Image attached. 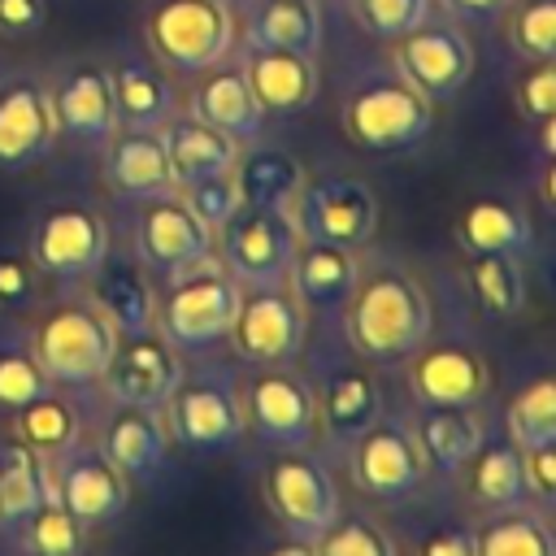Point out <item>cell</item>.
Returning <instances> with one entry per match:
<instances>
[{
	"mask_svg": "<svg viewBox=\"0 0 556 556\" xmlns=\"http://www.w3.org/2000/svg\"><path fill=\"white\" fill-rule=\"evenodd\" d=\"M104 182L122 195V200H156L174 191V174H169V156L161 143V130H113V139L104 143Z\"/></svg>",
	"mask_w": 556,
	"mask_h": 556,
	"instance_id": "obj_26",
	"label": "cell"
},
{
	"mask_svg": "<svg viewBox=\"0 0 556 556\" xmlns=\"http://www.w3.org/2000/svg\"><path fill=\"white\" fill-rule=\"evenodd\" d=\"M96 447L130 478V482H148L165 469L169 460V434H165V417L161 408H139V404H109L104 421H100V439Z\"/></svg>",
	"mask_w": 556,
	"mask_h": 556,
	"instance_id": "obj_24",
	"label": "cell"
},
{
	"mask_svg": "<svg viewBox=\"0 0 556 556\" xmlns=\"http://www.w3.org/2000/svg\"><path fill=\"white\" fill-rule=\"evenodd\" d=\"M43 17V0H0V35H35Z\"/></svg>",
	"mask_w": 556,
	"mask_h": 556,
	"instance_id": "obj_50",
	"label": "cell"
},
{
	"mask_svg": "<svg viewBox=\"0 0 556 556\" xmlns=\"http://www.w3.org/2000/svg\"><path fill=\"white\" fill-rule=\"evenodd\" d=\"M521 469H526L530 504L543 508V513H552V491H556V443L526 447V452H521Z\"/></svg>",
	"mask_w": 556,
	"mask_h": 556,
	"instance_id": "obj_48",
	"label": "cell"
},
{
	"mask_svg": "<svg viewBox=\"0 0 556 556\" xmlns=\"http://www.w3.org/2000/svg\"><path fill=\"white\" fill-rule=\"evenodd\" d=\"M517 109H521V117H530V122H547V117L556 113V65H552V56L534 61V65L517 78Z\"/></svg>",
	"mask_w": 556,
	"mask_h": 556,
	"instance_id": "obj_47",
	"label": "cell"
},
{
	"mask_svg": "<svg viewBox=\"0 0 556 556\" xmlns=\"http://www.w3.org/2000/svg\"><path fill=\"white\" fill-rule=\"evenodd\" d=\"M456 243L465 256H513L526 261L534 252L530 213L504 195H478L456 217Z\"/></svg>",
	"mask_w": 556,
	"mask_h": 556,
	"instance_id": "obj_27",
	"label": "cell"
},
{
	"mask_svg": "<svg viewBox=\"0 0 556 556\" xmlns=\"http://www.w3.org/2000/svg\"><path fill=\"white\" fill-rule=\"evenodd\" d=\"M408 426L426 456L430 478H443V482H452L460 473V465L491 439V421L482 417V404H460V408L413 404Z\"/></svg>",
	"mask_w": 556,
	"mask_h": 556,
	"instance_id": "obj_22",
	"label": "cell"
},
{
	"mask_svg": "<svg viewBox=\"0 0 556 556\" xmlns=\"http://www.w3.org/2000/svg\"><path fill=\"white\" fill-rule=\"evenodd\" d=\"M35 313L39 317L26 326V339H30V352L39 356L48 382L61 391L100 387V374H104L109 356L117 352L122 334L96 308V300L78 287V291H65V295L39 304Z\"/></svg>",
	"mask_w": 556,
	"mask_h": 556,
	"instance_id": "obj_3",
	"label": "cell"
},
{
	"mask_svg": "<svg viewBox=\"0 0 556 556\" xmlns=\"http://www.w3.org/2000/svg\"><path fill=\"white\" fill-rule=\"evenodd\" d=\"M313 552L317 556H400L391 530L378 517L356 508H339V517L313 539Z\"/></svg>",
	"mask_w": 556,
	"mask_h": 556,
	"instance_id": "obj_42",
	"label": "cell"
},
{
	"mask_svg": "<svg viewBox=\"0 0 556 556\" xmlns=\"http://www.w3.org/2000/svg\"><path fill=\"white\" fill-rule=\"evenodd\" d=\"M552 513L534 504L482 513V526H473V556H552Z\"/></svg>",
	"mask_w": 556,
	"mask_h": 556,
	"instance_id": "obj_37",
	"label": "cell"
},
{
	"mask_svg": "<svg viewBox=\"0 0 556 556\" xmlns=\"http://www.w3.org/2000/svg\"><path fill=\"white\" fill-rule=\"evenodd\" d=\"M308 339V313L287 282L243 287L239 308L226 334V348L239 365H295Z\"/></svg>",
	"mask_w": 556,
	"mask_h": 556,
	"instance_id": "obj_14",
	"label": "cell"
},
{
	"mask_svg": "<svg viewBox=\"0 0 556 556\" xmlns=\"http://www.w3.org/2000/svg\"><path fill=\"white\" fill-rule=\"evenodd\" d=\"M343 343L374 369H400L434 330V300L400 256H361L352 295L334 317Z\"/></svg>",
	"mask_w": 556,
	"mask_h": 556,
	"instance_id": "obj_1",
	"label": "cell"
},
{
	"mask_svg": "<svg viewBox=\"0 0 556 556\" xmlns=\"http://www.w3.org/2000/svg\"><path fill=\"white\" fill-rule=\"evenodd\" d=\"M248 48H282V52H308L321 48V9L317 0H261L248 13L243 30Z\"/></svg>",
	"mask_w": 556,
	"mask_h": 556,
	"instance_id": "obj_35",
	"label": "cell"
},
{
	"mask_svg": "<svg viewBox=\"0 0 556 556\" xmlns=\"http://www.w3.org/2000/svg\"><path fill=\"white\" fill-rule=\"evenodd\" d=\"M222 4H230V0H222Z\"/></svg>",
	"mask_w": 556,
	"mask_h": 556,
	"instance_id": "obj_53",
	"label": "cell"
},
{
	"mask_svg": "<svg viewBox=\"0 0 556 556\" xmlns=\"http://www.w3.org/2000/svg\"><path fill=\"white\" fill-rule=\"evenodd\" d=\"M13 543L26 552V556H83V543H87V530L74 521V513L52 495H43V504L22 521V530L13 534Z\"/></svg>",
	"mask_w": 556,
	"mask_h": 556,
	"instance_id": "obj_41",
	"label": "cell"
},
{
	"mask_svg": "<svg viewBox=\"0 0 556 556\" xmlns=\"http://www.w3.org/2000/svg\"><path fill=\"white\" fill-rule=\"evenodd\" d=\"M413 404H486L495 395V365L469 334H434L400 365Z\"/></svg>",
	"mask_w": 556,
	"mask_h": 556,
	"instance_id": "obj_12",
	"label": "cell"
},
{
	"mask_svg": "<svg viewBox=\"0 0 556 556\" xmlns=\"http://www.w3.org/2000/svg\"><path fill=\"white\" fill-rule=\"evenodd\" d=\"M213 248H217V265L239 287H265V282H287L291 256L300 248V230L282 208L239 204L213 230Z\"/></svg>",
	"mask_w": 556,
	"mask_h": 556,
	"instance_id": "obj_13",
	"label": "cell"
},
{
	"mask_svg": "<svg viewBox=\"0 0 556 556\" xmlns=\"http://www.w3.org/2000/svg\"><path fill=\"white\" fill-rule=\"evenodd\" d=\"M339 460L348 465L352 486L365 500L387 504V508H404L430 486V469H426V456L413 439L408 417L387 413V408L374 426H365L352 439V447Z\"/></svg>",
	"mask_w": 556,
	"mask_h": 556,
	"instance_id": "obj_6",
	"label": "cell"
},
{
	"mask_svg": "<svg viewBox=\"0 0 556 556\" xmlns=\"http://www.w3.org/2000/svg\"><path fill=\"white\" fill-rule=\"evenodd\" d=\"M83 291L96 300V308L113 321V330L122 339L156 330V282L148 278V269L135 256H117L109 248V256L96 265V274L83 282Z\"/></svg>",
	"mask_w": 556,
	"mask_h": 556,
	"instance_id": "obj_25",
	"label": "cell"
},
{
	"mask_svg": "<svg viewBox=\"0 0 556 556\" xmlns=\"http://www.w3.org/2000/svg\"><path fill=\"white\" fill-rule=\"evenodd\" d=\"M56 143L52 96L35 78H9L0 87V169H26Z\"/></svg>",
	"mask_w": 556,
	"mask_h": 556,
	"instance_id": "obj_21",
	"label": "cell"
},
{
	"mask_svg": "<svg viewBox=\"0 0 556 556\" xmlns=\"http://www.w3.org/2000/svg\"><path fill=\"white\" fill-rule=\"evenodd\" d=\"M460 278H465L469 304L486 321H513L530 300L526 265L513 261V256H469Z\"/></svg>",
	"mask_w": 556,
	"mask_h": 556,
	"instance_id": "obj_36",
	"label": "cell"
},
{
	"mask_svg": "<svg viewBox=\"0 0 556 556\" xmlns=\"http://www.w3.org/2000/svg\"><path fill=\"white\" fill-rule=\"evenodd\" d=\"M161 143H165V156H169V174H174V191L195 182V178H213V174H230L235 156L243 143H235L230 135L204 126L200 117L191 113H174L165 126H161Z\"/></svg>",
	"mask_w": 556,
	"mask_h": 556,
	"instance_id": "obj_30",
	"label": "cell"
},
{
	"mask_svg": "<svg viewBox=\"0 0 556 556\" xmlns=\"http://www.w3.org/2000/svg\"><path fill=\"white\" fill-rule=\"evenodd\" d=\"M504 434L526 452V447H543L556 443V387L547 374L530 378L517 387V395L504 408Z\"/></svg>",
	"mask_w": 556,
	"mask_h": 556,
	"instance_id": "obj_40",
	"label": "cell"
},
{
	"mask_svg": "<svg viewBox=\"0 0 556 556\" xmlns=\"http://www.w3.org/2000/svg\"><path fill=\"white\" fill-rule=\"evenodd\" d=\"M239 404L256 443L274 452L317 447V404L300 365H252L239 378Z\"/></svg>",
	"mask_w": 556,
	"mask_h": 556,
	"instance_id": "obj_7",
	"label": "cell"
},
{
	"mask_svg": "<svg viewBox=\"0 0 556 556\" xmlns=\"http://www.w3.org/2000/svg\"><path fill=\"white\" fill-rule=\"evenodd\" d=\"M109 78H113V104H117L122 130H161L178 113L174 83L152 61L126 56L117 61V70H109Z\"/></svg>",
	"mask_w": 556,
	"mask_h": 556,
	"instance_id": "obj_31",
	"label": "cell"
},
{
	"mask_svg": "<svg viewBox=\"0 0 556 556\" xmlns=\"http://www.w3.org/2000/svg\"><path fill=\"white\" fill-rule=\"evenodd\" d=\"M43 304V274L39 265L22 252H0V313L17 317V313H35Z\"/></svg>",
	"mask_w": 556,
	"mask_h": 556,
	"instance_id": "obj_43",
	"label": "cell"
},
{
	"mask_svg": "<svg viewBox=\"0 0 556 556\" xmlns=\"http://www.w3.org/2000/svg\"><path fill=\"white\" fill-rule=\"evenodd\" d=\"M265 556H317V552H313V539L287 534V539H278L274 547H265Z\"/></svg>",
	"mask_w": 556,
	"mask_h": 556,
	"instance_id": "obj_52",
	"label": "cell"
},
{
	"mask_svg": "<svg viewBox=\"0 0 556 556\" xmlns=\"http://www.w3.org/2000/svg\"><path fill=\"white\" fill-rule=\"evenodd\" d=\"M339 122L343 135L365 152H413L430 135L434 100H426L400 74L369 78L343 100Z\"/></svg>",
	"mask_w": 556,
	"mask_h": 556,
	"instance_id": "obj_8",
	"label": "cell"
},
{
	"mask_svg": "<svg viewBox=\"0 0 556 556\" xmlns=\"http://www.w3.org/2000/svg\"><path fill=\"white\" fill-rule=\"evenodd\" d=\"M109 248H113V235L104 213L83 200H56L39 208L26 235V256L39 265L43 278L61 287H83L96 274V265L109 256Z\"/></svg>",
	"mask_w": 556,
	"mask_h": 556,
	"instance_id": "obj_11",
	"label": "cell"
},
{
	"mask_svg": "<svg viewBox=\"0 0 556 556\" xmlns=\"http://www.w3.org/2000/svg\"><path fill=\"white\" fill-rule=\"evenodd\" d=\"M191 117H200L204 126L230 135L235 143H252L265 126V109L256 104L243 70H204L200 87L191 91Z\"/></svg>",
	"mask_w": 556,
	"mask_h": 556,
	"instance_id": "obj_29",
	"label": "cell"
},
{
	"mask_svg": "<svg viewBox=\"0 0 556 556\" xmlns=\"http://www.w3.org/2000/svg\"><path fill=\"white\" fill-rule=\"evenodd\" d=\"M130 243H135L130 256L148 269V278L156 287H165V282H174V278H182V274L217 261L213 230L182 204L178 191L139 204L135 239Z\"/></svg>",
	"mask_w": 556,
	"mask_h": 556,
	"instance_id": "obj_15",
	"label": "cell"
},
{
	"mask_svg": "<svg viewBox=\"0 0 556 556\" xmlns=\"http://www.w3.org/2000/svg\"><path fill=\"white\" fill-rule=\"evenodd\" d=\"M48 495V465L13 430L0 434V534H17L22 521Z\"/></svg>",
	"mask_w": 556,
	"mask_h": 556,
	"instance_id": "obj_33",
	"label": "cell"
},
{
	"mask_svg": "<svg viewBox=\"0 0 556 556\" xmlns=\"http://www.w3.org/2000/svg\"><path fill=\"white\" fill-rule=\"evenodd\" d=\"M395 74L426 100H447L473 74V43L456 22H421L395 39Z\"/></svg>",
	"mask_w": 556,
	"mask_h": 556,
	"instance_id": "obj_19",
	"label": "cell"
},
{
	"mask_svg": "<svg viewBox=\"0 0 556 556\" xmlns=\"http://www.w3.org/2000/svg\"><path fill=\"white\" fill-rule=\"evenodd\" d=\"M239 70L265 113H300L317 100L321 78H317V56H308V52L248 48V61Z\"/></svg>",
	"mask_w": 556,
	"mask_h": 556,
	"instance_id": "obj_28",
	"label": "cell"
},
{
	"mask_svg": "<svg viewBox=\"0 0 556 556\" xmlns=\"http://www.w3.org/2000/svg\"><path fill=\"white\" fill-rule=\"evenodd\" d=\"M152 56L174 74H204L222 65L235 43V13L222 0H156L143 22Z\"/></svg>",
	"mask_w": 556,
	"mask_h": 556,
	"instance_id": "obj_10",
	"label": "cell"
},
{
	"mask_svg": "<svg viewBox=\"0 0 556 556\" xmlns=\"http://www.w3.org/2000/svg\"><path fill=\"white\" fill-rule=\"evenodd\" d=\"M295 365L304 369L308 387H313V404H317V443L330 456H343L352 447V439L374 426L387 408V391H382V369H374L365 356H356L334 321H321L317 339H304Z\"/></svg>",
	"mask_w": 556,
	"mask_h": 556,
	"instance_id": "obj_2",
	"label": "cell"
},
{
	"mask_svg": "<svg viewBox=\"0 0 556 556\" xmlns=\"http://www.w3.org/2000/svg\"><path fill=\"white\" fill-rule=\"evenodd\" d=\"M182 374H187V356L161 330L126 334L117 339V352L100 374V391L109 395V404L161 408L169 391L182 382Z\"/></svg>",
	"mask_w": 556,
	"mask_h": 556,
	"instance_id": "obj_18",
	"label": "cell"
},
{
	"mask_svg": "<svg viewBox=\"0 0 556 556\" xmlns=\"http://www.w3.org/2000/svg\"><path fill=\"white\" fill-rule=\"evenodd\" d=\"M52 391L39 356L30 352L26 330L4 313L0 317V413L13 417L22 404H30L35 395Z\"/></svg>",
	"mask_w": 556,
	"mask_h": 556,
	"instance_id": "obj_39",
	"label": "cell"
},
{
	"mask_svg": "<svg viewBox=\"0 0 556 556\" xmlns=\"http://www.w3.org/2000/svg\"><path fill=\"white\" fill-rule=\"evenodd\" d=\"M48 465V486L52 495L74 513V521L83 530H96V526H109L126 513L130 504V478L87 439H74L70 447L43 456Z\"/></svg>",
	"mask_w": 556,
	"mask_h": 556,
	"instance_id": "obj_17",
	"label": "cell"
},
{
	"mask_svg": "<svg viewBox=\"0 0 556 556\" xmlns=\"http://www.w3.org/2000/svg\"><path fill=\"white\" fill-rule=\"evenodd\" d=\"M413 556H473V526L465 521H434L417 534Z\"/></svg>",
	"mask_w": 556,
	"mask_h": 556,
	"instance_id": "obj_49",
	"label": "cell"
},
{
	"mask_svg": "<svg viewBox=\"0 0 556 556\" xmlns=\"http://www.w3.org/2000/svg\"><path fill=\"white\" fill-rule=\"evenodd\" d=\"M291 222L300 239L339 243V248H365L378 230V200L365 178L356 174H317L300 182L291 200Z\"/></svg>",
	"mask_w": 556,
	"mask_h": 556,
	"instance_id": "obj_16",
	"label": "cell"
},
{
	"mask_svg": "<svg viewBox=\"0 0 556 556\" xmlns=\"http://www.w3.org/2000/svg\"><path fill=\"white\" fill-rule=\"evenodd\" d=\"M356 17L378 39H400L430 22V0H356Z\"/></svg>",
	"mask_w": 556,
	"mask_h": 556,
	"instance_id": "obj_45",
	"label": "cell"
},
{
	"mask_svg": "<svg viewBox=\"0 0 556 556\" xmlns=\"http://www.w3.org/2000/svg\"><path fill=\"white\" fill-rule=\"evenodd\" d=\"M230 178H235L243 204L291 213V200L304 182V165L282 148H239Z\"/></svg>",
	"mask_w": 556,
	"mask_h": 556,
	"instance_id": "obj_34",
	"label": "cell"
},
{
	"mask_svg": "<svg viewBox=\"0 0 556 556\" xmlns=\"http://www.w3.org/2000/svg\"><path fill=\"white\" fill-rule=\"evenodd\" d=\"M83 408L70 400V391H61V387H52V391H43V395H35L30 404H22L17 413H13V434L26 443V447H35L39 456H52V452H61V447H70L74 439H83Z\"/></svg>",
	"mask_w": 556,
	"mask_h": 556,
	"instance_id": "obj_38",
	"label": "cell"
},
{
	"mask_svg": "<svg viewBox=\"0 0 556 556\" xmlns=\"http://www.w3.org/2000/svg\"><path fill=\"white\" fill-rule=\"evenodd\" d=\"M261 495H265L269 513L282 521V530L295 539H317L343 508L339 478H334L330 460L313 447L274 452L261 473Z\"/></svg>",
	"mask_w": 556,
	"mask_h": 556,
	"instance_id": "obj_9",
	"label": "cell"
},
{
	"mask_svg": "<svg viewBox=\"0 0 556 556\" xmlns=\"http://www.w3.org/2000/svg\"><path fill=\"white\" fill-rule=\"evenodd\" d=\"M200 361L204 365L187 369L182 382L161 404L165 434L174 447L191 456H226L248 439L243 404H239V374L230 365H213L208 356Z\"/></svg>",
	"mask_w": 556,
	"mask_h": 556,
	"instance_id": "obj_4",
	"label": "cell"
},
{
	"mask_svg": "<svg viewBox=\"0 0 556 556\" xmlns=\"http://www.w3.org/2000/svg\"><path fill=\"white\" fill-rule=\"evenodd\" d=\"M239 282L213 261L200 265L165 287H156V330L182 352V356H213L226 348L235 308H239Z\"/></svg>",
	"mask_w": 556,
	"mask_h": 556,
	"instance_id": "obj_5",
	"label": "cell"
},
{
	"mask_svg": "<svg viewBox=\"0 0 556 556\" xmlns=\"http://www.w3.org/2000/svg\"><path fill=\"white\" fill-rule=\"evenodd\" d=\"M356 274H361V252L356 248L300 239V248L291 256V269H287V287L295 291V300L304 304L308 317L334 321L343 300L356 287Z\"/></svg>",
	"mask_w": 556,
	"mask_h": 556,
	"instance_id": "obj_23",
	"label": "cell"
},
{
	"mask_svg": "<svg viewBox=\"0 0 556 556\" xmlns=\"http://www.w3.org/2000/svg\"><path fill=\"white\" fill-rule=\"evenodd\" d=\"M513 0H447V9L465 22H486V17H500Z\"/></svg>",
	"mask_w": 556,
	"mask_h": 556,
	"instance_id": "obj_51",
	"label": "cell"
},
{
	"mask_svg": "<svg viewBox=\"0 0 556 556\" xmlns=\"http://www.w3.org/2000/svg\"><path fill=\"white\" fill-rule=\"evenodd\" d=\"M513 48L530 61H543L556 52V0H526L517 13H513Z\"/></svg>",
	"mask_w": 556,
	"mask_h": 556,
	"instance_id": "obj_44",
	"label": "cell"
},
{
	"mask_svg": "<svg viewBox=\"0 0 556 556\" xmlns=\"http://www.w3.org/2000/svg\"><path fill=\"white\" fill-rule=\"evenodd\" d=\"M465 482V495L473 508L482 513H500V508H517L530 504L526 491V469H521V447L513 439H486L456 473Z\"/></svg>",
	"mask_w": 556,
	"mask_h": 556,
	"instance_id": "obj_32",
	"label": "cell"
},
{
	"mask_svg": "<svg viewBox=\"0 0 556 556\" xmlns=\"http://www.w3.org/2000/svg\"><path fill=\"white\" fill-rule=\"evenodd\" d=\"M48 96L56 113V135H70L83 148H104L113 139L117 104H113V78L100 61L70 65Z\"/></svg>",
	"mask_w": 556,
	"mask_h": 556,
	"instance_id": "obj_20",
	"label": "cell"
},
{
	"mask_svg": "<svg viewBox=\"0 0 556 556\" xmlns=\"http://www.w3.org/2000/svg\"><path fill=\"white\" fill-rule=\"evenodd\" d=\"M178 195H182V204L208 226V230H217L243 200H239V187H235V178L230 174H213V178H195V182H187V187H178Z\"/></svg>",
	"mask_w": 556,
	"mask_h": 556,
	"instance_id": "obj_46",
	"label": "cell"
}]
</instances>
